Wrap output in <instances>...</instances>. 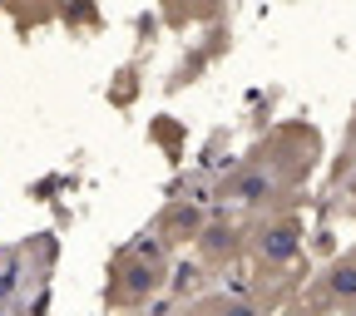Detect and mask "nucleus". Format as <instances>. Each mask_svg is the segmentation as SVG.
Returning <instances> with one entry per match:
<instances>
[{"instance_id": "f257e3e1", "label": "nucleus", "mask_w": 356, "mask_h": 316, "mask_svg": "<svg viewBox=\"0 0 356 316\" xmlns=\"http://www.w3.org/2000/svg\"><path fill=\"white\" fill-rule=\"evenodd\" d=\"M317 158H322V133L317 128L312 124H277L267 139H257L213 183V203L228 208V213H243V217L302 203V188L317 173Z\"/></svg>"}, {"instance_id": "f03ea898", "label": "nucleus", "mask_w": 356, "mask_h": 316, "mask_svg": "<svg viewBox=\"0 0 356 316\" xmlns=\"http://www.w3.org/2000/svg\"><path fill=\"white\" fill-rule=\"evenodd\" d=\"M173 277V247L159 233H139L124 242L109 262V282H104V306L109 311H144L154 297H163Z\"/></svg>"}, {"instance_id": "7ed1b4c3", "label": "nucleus", "mask_w": 356, "mask_h": 316, "mask_svg": "<svg viewBox=\"0 0 356 316\" xmlns=\"http://www.w3.org/2000/svg\"><path fill=\"white\" fill-rule=\"evenodd\" d=\"M302 247H307V222L297 203L248 217V257L257 272H287L302 262Z\"/></svg>"}, {"instance_id": "20e7f679", "label": "nucleus", "mask_w": 356, "mask_h": 316, "mask_svg": "<svg viewBox=\"0 0 356 316\" xmlns=\"http://www.w3.org/2000/svg\"><path fill=\"white\" fill-rule=\"evenodd\" d=\"M193 257H198L203 272H228V267H238L248 257V217L218 208L208 217V228L198 233V242H193Z\"/></svg>"}, {"instance_id": "39448f33", "label": "nucleus", "mask_w": 356, "mask_h": 316, "mask_svg": "<svg viewBox=\"0 0 356 316\" xmlns=\"http://www.w3.org/2000/svg\"><path fill=\"white\" fill-rule=\"evenodd\" d=\"M208 198H188V193H178V198H168L163 208H159V217L149 222V233H159L173 252H184V247H193L198 242V233L208 228Z\"/></svg>"}, {"instance_id": "423d86ee", "label": "nucleus", "mask_w": 356, "mask_h": 316, "mask_svg": "<svg viewBox=\"0 0 356 316\" xmlns=\"http://www.w3.org/2000/svg\"><path fill=\"white\" fill-rule=\"evenodd\" d=\"M198 316H277L267 301H257L248 287L243 292H203V297H193L188 301Z\"/></svg>"}, {"instance_id": "0eeeda50", "label": "nucleus", "mask_w": 356, "mask_h": 316, "mask_svg": "<svg viewBox=\"0 0 356 316\" xmlns=\"http://www.w3.org/2000/svg\"><path fill=\"white\" fill-rule=\"evenodd\" d=\"M163 6V15L173 20V25H188V20H208V15H218L222 10V0H159Z\"/></svg>"}, {"instance_id": "6e6552de", "label": "nucleus", "mask_w": 356, "mask_h": 316, "mask_svg": "<svg viewBox=\"0 0 356 316\" xmlns=\"http://www.w3.org/2000/svg\"><path fill=\"white\" fill-rule=\"evenodd\" d=\"M346 173H356V109H351L346 133H341V153H337V163H332V183H341Z\"/></svg>"}]
</instances>
